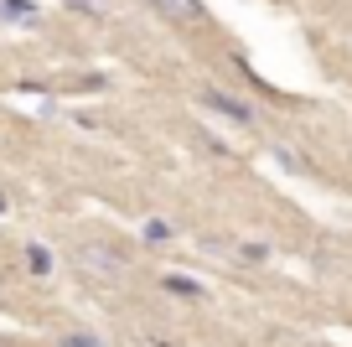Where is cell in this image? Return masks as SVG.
I'll return each mask as SVG.
<instances>
[{"instance_id": "cell-2", "label": "cell", "mask_w": 352, "mask_h": 347, "mask_svg": "<svg viewBox=\"0 0 352 347\" xmlns=\"http://www.w3.org/2000/svg\"><path fill=\"white\" fill-rule=\"evenodd\" d=\"M202 104H208L212 114H223V120H233V125H254V104H239V98L223 94V88H208Z\"/></svg>"}, {"instance_id": "cell-7", "label": "cell", "mask_w": 352, "mask_h": 347, "mask_svg": "<svg viewBox=\"0 0 352 347\" xmlns=\"http://www.w3.org/2000/svg\"><path fill=\"white\" fill-rule=\"evenodd\" d=\"M171 233H176V228L166 223V218H151V228H145V239H151V244H166Z\"/></svg>"}, {"instance_id": "cell-1", "label": "cell", "mask_w": 352, "mask_h": 347, "mask_svg": "<svg viewBox=\"0 0 352 347\" xmlns=\"http://www.w3.org/2000/svg\"><path fill=\"white\" fill-rule=\"evenodd\" d=\"M73 264L83 275H94V280H120L124 275V249L109 244V239H88V244L73 249Z\"/></svg>"}, {"instance_id": "cell-5", "label": "cell", "mask_w": 352, "mask_h": 347, "mask_svg": "<svg viewBox=\"0 0 352 347\" xmlns=\"http://www.w3.org/2000/svg\"><path fill=\"white\" fill-rule=\"evenodd\" d=\"M0 16H11V21H36V6L32 0H0Z\"/></svg>"}, {"instance_id": "cell-4", "label": "cell", "mask_w": 352, "mask_h": 347, "mask_svg": "<svg viewBox=\"0 0 352 347\" xmlns=\"http://www.w3.org/2000/svg\"><path fill=\"white\" fill-rule=\"evenodd\" d=\"M166 291H171V295H187V301H202V285L187 280V275H166Z\"/></svg>"}, {"instance_id": "cell-3", "label": "cell", "mask_w": 352, "mask_h": 347, "mask_svg": "<svg viewBox=\"0 0 352 347\" xmlns=\"http://www.w3.org/2000/svg\"><path fill=\"white\" fill-rule=\"evenodd\" d=\"M161 16H171V21H182V26H192V21H202V0H151Z\"/></svg>"}, {"instance_id": "cell-9", "label": "cell", "mask_w": 352, "mask_h": 347, "mask_svg": "<svg viewBox=\"0 0 352 347\" xmlns=\"http://www.w3.org/2000/svg\"><path fill=\"white\" fill-rule=\"evenodd\" d=\"M0 213H6V192H0Z\"/></svg>"}, {"instance_id": "cell-8", "label": "cell", "mask_w": 352, "mask_h": 347, "mask_svg": "<svg viewBox=\"0 0 352 347\" xmlns=\"http://www.w3.org/2000/svg\"><path fill=\"white\" fill-rule=\"evenodd\" d=\"M63 347H104V342H99L94 332H67V337H63Z\"/></svg>"}, {"instance_id": "cell-6", "label": "cell", "mask_w": 352, "mask_h": 347, "mask_svg": "<svg viewBox=\"0 0 352 347\" xmlns=\"http://www.w3.org/2000/svg\"><path fill=\"white\" fill-rule=\"evenodd\" d=\"M26 270H32V275H47V270H52V254H47L42 244H26Z\"/></svg>"}]
</instances>
